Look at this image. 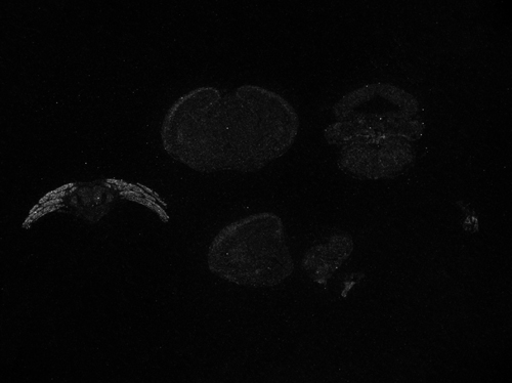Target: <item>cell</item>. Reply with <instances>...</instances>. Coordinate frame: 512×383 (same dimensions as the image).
<instances>
[{"label": "cell", "mask_w": 512, "mask_h": 383, "mask_svg": "<svg viewBox=\"0 0 512 383\" xmlns=\"http://www.w3.org/2000/svg\"><path fill=\"white\" fill-rule=\"evenodd\" d=\"M300 117L281 95L260 85L232 91L196 89L167 112L165 151L196 172H260L293 146Z\"/></svg>", "instance_id": "1"}, {"label": "cell", "mask_w": 512, "mask_h": 383, "mask_svg": "<svg viewBox=\"0 0 512 383\" xmlns=\"http://www.w3.org/2000/svg\"><path fill=\"white\" fill-rule=\"evenodd\" d=\"M207 265L212 274L240 286L281 284L294 271L283 221L260 212L226 226L209 246Z\"/></svg>", "instance_id": "2"}, {"label": "cell", "mask_w": 512, "mask_h": 383, "mask_svg": "<svg viewBox=\"0 0 512 383\" xmlns=\"http://www.w3.org/2000/svg\"><path fill=\"white\" fill-rule=\"evenodd\" d=\"M415 160L410 141L396 136L358 139L340 146L338 165L358 180L395 178L406 172Z\"/></svg>", "instance_id": "3"}, {"label": "cell", "mask_w": 512, "mask_h": 383, "mask_svg": "<svg viewBox=\"0 0 512 383\" xmlns=\"http://www.w3.org/2000/svg\"><path fill=\"white\" fill-rule=\"evenodd\" d=\"M354 248V239L349 233L333 232L308 249L303 260V269L313 281L326 284L350 259Z\"/></svg>", "instance_id": "4"}, {"label": "cell", "mask_w": 512, "mask_h": 383, "mask_svg": "<svg viewBox=\"0 0 512 383\" xmlns=\"http://www.w3.org/2000/svg\"><path fill=\"white\" fill-rule=\"evenodd\" d=\"M116 200V193L104 184L88 183L73 187L65 198L73 215L97 222L108 214Z\"/></svg>", "instance_id": "5"}]
</instances>
